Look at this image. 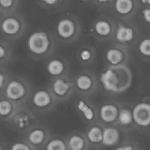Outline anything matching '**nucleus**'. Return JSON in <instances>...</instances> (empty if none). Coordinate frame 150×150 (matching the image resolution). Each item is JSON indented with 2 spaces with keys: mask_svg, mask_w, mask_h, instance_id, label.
<instances>
[{
  "mask_svg": "<svg viewBox=\"0 0 150 150\" xmlns=\"http://www.w3.org/2000/svg\"><path fill=\"white\" fill-rule=\"evenodd\" d=\"M99 82L105 92L121 94L130 87L133 73L127 64L108 66L99 76Z\"/></svg>",
  "mask_w": 150,
  "mask_h": 150,
  "instance_id": "obj_1",
  "label": "nucleus"
},
{
  "mask_svg": "<svg viewBox=\"0 0 150 150\" xmlns=\"http://www.w3.org/2000/svg\"><path fill=\"white\" fill-rule=\"evenodd\" d=\"M27 51L35 58L43 59L51 54L54 48L52 35L44 29H37L31 32L26 41Z\"/></svg>",
  "mask_w": 150,
  "mask_h": 150,
  "instance_id": "obj_2",
  "label": "nucleus"
},
{
  "mask_svg": "<svg viewBox=\"0 0 150 150\" xmlns=\"http://www.w3.org/2000/svg\"><path fill=\"white\" fill-rule=\"evenodd\" d=\"M32 94L29 83L22 78L12 77L3 92V96L16 104L23 106Z\"/></svg>",
  "mask_w": 150,
  "mask_h": 150,
  "instance_id": "obj_3",
  "label": "nucleus"
},
{
  "mask_svg": "<svg viewBox=\"0 0 150 150\" xmlns=\"http://www.w3.org/2000/svg\"><path fill=\"white\" fill-rule=\"evenodd\" d=\"M26 21L21 15L16 13L6 14L0 22V35L5 40H16L24 34Z\"/></svg>",
  "mask_w": 150,
  "mask_h": 150,
  "instance_id": "obj_4",
  "label": "nucleus"
},
{
  "mask_svg": "<svg viewBox=\"0 0 150 150\" xmlns=\"http://www.w3.org/2000/svg\"><path fill=\"white\" fill-rule=\"evenodd\" d=\"M80 31V23L74 16H62L56 23V35L58 39L63 42L74 41L79 37Z\"/></svg>",
  "mask_w": 150,
  "mask_h": 150,
  "instance_id": "obj_5",
  "label": "nucleus"
},
{
  "mask_svg": "<svg viewBox=\"0 0 150 150\" xmlns=\"http://www.w3.org/2000/svg\"><path fill=\"white\" fill-rule=\"evenodd\" d=\"M9 123L16 131L22 133H26L38 125V120L33 112L24 105L18 107Z\"/></svg>",
  "mask_w": 150,
  "mask_h": 150,
  "instance_id": "obj_6",
  "label": "nucleus"
},
{
  "mask_svg": "<svg viewBox=\"0 0 150 150\" xmlns=\"http://www.w3.org/2000/svg\"><path fill=\"white\" fill-rule=\"evenodd\" d=\"M31 103L35 111L45 112L52 109L57 101L50 88L40 87L36 89L30 97Z\"/></svg>",
  "mask_w": 150,
  "mask_h": 150,
  "instance_id": "obj_7",
  "label": "nucleus"
},
{
  "mask_svg": "<svg viewBox=\"0 0 150 150\" xmlns=\"http://www.w3.org/2000/svg\"><path fill=\"white\" fill-rule=\"evenodd\" d=\"M49 88L54 98L59 101L68 99L76 90L74 81L66 76L53 79Z\"/></svg>",
  "mask_w": 150,
  "mask_h": 150,
  "instance_id": "obj_8",
  "label": "nucleus"
},
{
  "mask_svg": "<svg viewBox=\"0 0 150 150\" xmlns=\"http://www.w3.org/2000/svg\"><path fill=\"white\" fill-rule=\"evenodd\" d=\"M137 29L130 23L120 22L116 24L114 37L117 44L127 48L133 43L137 38Z\"/></svg>",
  "mask_w": 150,
  "mask_h": 150,
  "instance_id": "obj_9",
  "label": "nucleus"
},
{
  "mask_svg": "<svg viewBox=\"0 0 150 150\" xmlns=\"http://www.w3.org/2000/svg\"><path fill=\"white\" fill-rule=\"evenodd\" d=\"M24 139L35 150L42 149L50 139L49 130L45 126L37 125L26 132Z\"/></svg>",
  "mask_w": 150,
  "mask_h": 150,
  "instance_id": "obj_10",
  "label": "nucleus"
},
{
  "mask_svg": "<svg viewBox=\"0 0 150 150\" xmlns=\"http://www.w3.org/2000/svg\"><path fill=\"white\" fill-rule=\"evenodd\" d=\"M116 24L111 18L107 17L98 18L92 26V34L101 40H106L114 36Z\"/></svg>",
  "mask_w": 150,
  "mask_h": 150,
  "instance_id": "obj_11",
  "label": "nucleus"
},
{
  "mask_svg": "<svg viewBox=\"0 0 150 150\" xmlns=\"http://www.w3.org/2000/svg\"><path fill=\"white\" fill-rule=\"evenodd\" d=\"M75 89L83 95L92 94L97 86V80L95 75L90 72H82L77 75L73 80Z\"/></svg>",
  "mask_w": 150,
  "mask_h": 150,
  "instance_id": "obj_12",
  "label": "nucleus"
},
{
  "mask_svg": "<svg viewBox=\"0 0 150 150\" xmlns=\"http://www.w3.org/2000/svg\"><path fill=\"white\" fill-rule=\"evenodd\" d=\"M129 58L127 48L116 44L109 47L105 52V59L108 66L126 64Z\"/></svg>",
  "mask_w": 150,
  "mask_h": 150,
  "instance_id": "obj_13",
  "label": "nucleus"
},
{
  "mask_svg": "<svg viewBox=\"0 0 150 150\" xmlns=\"http://www.w3.org/2000/svg\"><path fill=\"white\" fill-rule=\"evenodd\" d=\"M134 125L140 128H147L150 126V103L141 101L132 108Z\"/></svg>",
  "mask_w": 150,
  "mask_h": 150,
  "instance_id": "obj_14",
  "label": "nucleus"
},
{
  "mask_svg": "<svg viewBox=\"0 0 150 150\" xmlns=\"http://www.w3.org/2000/svg\"><path fill=\"white\" fill-rule=\"evenodd\" d=\"M75 108L86 122L93 124L98 118V111L88 100L80 98L75 103Z\"/></svg>",
  "mask_w": 150,
  "mask_h": 150,
  "instance_id": "obj_15",
  "label": "nucleus"
},
{
  "mask_svg": "<svg viewBox=\"0 0 150 150\" xmlns=\"http://www.w3.org/2000/svg\"><path fill=\"white\" fill-rule=\"evenodd\" d=\"M120 107L117 103L108 102L102 104L98 109V118L105 125L116 124Z\"/></svg>",
  "mask_w": 150,
  "mask_h": 150,
  "instance_id": "obj_16",
  "label": "nucleus"
},
{
  "mask_svg": "<svg viewBox=\"0 0 150 150\" xmlns=\"http://www.w3.org/2000/svg\"><path fill=\"white\" fill-rule=\"evenodd\" d=\"M113 7L117 16L122 19H128L136 12V0H114Z\"/></svg>",
  "mask_w": 150,
  "mask_h": 150,
  "instance_id": "obj_17",
  "label": "nucleus"
},
{
  "mask_svg": "<svg viewBox=\"0 0 150 150\" xmlns=\"http://www.w3.org/2000/svg\"><path fill=\"white\" fill-rule=\"evenodd\" d=\"M45 70L47 74L54 79L65 76L67 71V64L63 59L54 57L46 63Z\"/></svg>",
  "mask_w": 150,
  "mask_h": 150,
  "instance_id": "obj_18",
  "label": "nucleus"
},
{
  "mask_svg": "<svg viewBox=\"0 0 150 150\" xmlns=\"http://www.w3.org/2000/svg\"><path fill=\"white\" fill-rule=\"evenodd\" d=\"M103 126L99 123H93L86 130L85 135L89 145L95 147L103 146Z\"/></svg>",
  "mask_w": 150,
  "mask_h": 150,
  "instance_id": "obj_19",
  "label": "nucleus"
},
{
  "mask_svg": "<svg viewBox=\"0 0 150 150\" xmlns=\"http://www.w3.org/2000/svg\"><path fill=\"white\" fill-rule=\"evenodd\" d=\"M69 150H88L89 144L85 133L74 132L70 133L66 139Z\"/></svg>",
  "mask_w": 150,
  "mask_h": 150,
  "instance_id": "obj_20",
  "label": "nucleus"
},
{
  "mask_svg": "<svg viewBox=\"0 0 150 150\" xmlns=\"http://www.w3.org/2000/svg\"><path fill=\"white\" fill-rule=\"evenodd\" d=\"M121 139V133L119 128L113 125L104 127L103 146L105 147H113L117 146Z\"/></svg>",
  "mask_w": 150,
  "mask_h": 150,
  "instance_id": "obj_21",
  "label": "nucleus"
},
{
  "mask_svg": "<svg viewBox=\"0 0 150 150\" xmlns=\"http://www.w3.org/2000/svg\"><path fill=\"white\" fill-rule=\"evenodd\" d=\"M18 108L17 105L5 97L0 96V120L9 122Z\"/></svg>",
  "mask_w": 150,
  "mask_h": 150,
  "instance_id": "obj_22",
  "label": "nucleus"
},
{
  "mask_svg": "<svg viewBox=\"0 0 150 150\" xmlns=\"http://www.w3.org/2000/svg\"><path fill=\"white\" fill-rule=\"evenodd\" d=\"M117 124L122 129L128 130L134 125L133 111L127 106H121L117 118Z\"/></svg>",
  "mask_w": 150,
  "mask_h": 150,
  "instance_id": "obj_23",
  "label": "nucleus"
},
{
  "mask_svg": "<svg viewBox=\"0 0 150 150\" xmlns=\"http://www.w3.org/2000/svg\"><path fill=\"white\" fill-rule=\"evenodd\" d=\"M95 57V50L90 46H83L79 49L78 58L82 64H89L94 61Z\"/></svg>",
  "mask_w": 150,
  "mask_h": 150,
  "instance_id": "obj_24",
  "label": "nucleus"
},
{
  "mask_svg": "<svg viewBox=\"0 0 150 150\" xmlns=\"http://www.w3.org/2000/svg\"><path fill=\"white\" fill-rule=\"evenodd\" d=\"M12 57V47L5 40H0V65L9 62Z\"/></svg>",
  "mask_w": 150,
  "mask_h": 150,
  "instance_id": "obj_25",
  "label": "nucleus"
},
{
  "mask_svg": "<svg viewBox=\"0 0 150 150\" xmlns=\"http://www.w3.org/2000/svg\"><path fill=\"white\" fill-rule=\"evenodd\" d=\"M45 150H69L66 139L60 137L50 138L44 146Z\"/></svg>",
  "mask_w": 150,
  "mask_h": 150,
  "instance_id": "obj_26",
  "label": "nucleus"
},
{
  "mask_svg": "<svg viewBox=\"0 0 150 150\" xmlns=\"http://www.w3.org/2000/svg\"><path fill=\"white\" fill-rule=\"evenodd\" d=\"M19 4V0H0V9L5 14L14 13Z\"/></svg>",
  "mask_w": 150,
  "mask_h": 150,
  "instance_id": "obj_27",
  "label": "nucleus"
},
{
  "mask_svg": "<svg viewBox=\"0 0 150 150\" xmlns=\"http://www.w3.org/2000/svg\"><path fill=\"white\" fill-rule=\"evenodd\" d=\"M11 78L8 70L4 67L0 65V96L3 95L4 89Z\"/></svg>",
  "mask_w": 150,
  "mask_h": 150,
  "instance_id": "obj_28",
  "label": "nucleus"
},
{
  "mask_svg": "<svg viewBox=\"0 0 150 150\" xmlns=\"http://www.w3.org/2000/svg\"><path fill=\"white\" fill-rule=\"evenodd\" d=\"M139 54L144 57L150 58V38H145L139 42L138 45Z\"/></svg>",
  "mask_w": 150,
  "mask_h": 150,
  "instance_id": "obj_29",
  "label": "nucleus"
},
{
  "mask_svg": "<svg viewBox=\"0 0 150 150\" xmlns=\"http://www.w3.org/2000/svg\"><path fill=\"white\" fill-rule=\"evenodd\" d=\"M9 150H35L25 139L13 142Z\"/></svg>",
  "mask_w": 150,
  "mask_h": 150,
  "instance_id": "obj_30",
  "label": "nucleus"
},
{
  "mask_svg": "<svg viewBox=\"0 0 150 150\" xmlns=\"http://www.w3.org/2000/svg\"><path fill=\"white\" fill-rule=\"evenodd\" d=\"M40 5L46 7V8H53L57 7L62 0H36Z\"/></svg>",
  "mask_w": 150,
  "mask_h": 150,
  "instance_id": "obj_31",
  "label": "nucleus"
},
{
  "mask_svg": "<svg viewBox=\"0 0 150 150\" xmlns=\"http://www.w3.org/2000/svg\"><path fill=\"white\" fill-rule=\"evenodd\" d=\"M114 150H137V149L134 144L130 142H127L117 146Z\"/></svg>",
  "mask_w": 150,
  "mask_h": 150,
  "instance_id": "obj_32",
  "label": "nucleus"
},
{
  "mask_svg": "<svg viewBox=\"0 0 150 150\" xmlns=\"http://www.w3.org/2000/svg\"><path fill=\"white\" fill-rule=\"evenodd\" d=\"M142 18L146 23H150V7H145L142 10Z\"/></svg>",
  "mask_w": 150,
  "mask_h": 150,
  "instance_id": "obj_33",
  "label": "nucleus"
},
{
  "mask_svg": "<svg viewBox=\"0 0 150 150\" xmlns=\"http://www.w3.org/2000/svg\"><path fill=\"white\" fill-rule=\"evenodd\" d=\"M94 1L95 4L100 7H107L114 2V0H94Z\"/></svg>",
  "mask_w": 150,
  "mask_h": 150,
  "instance_id": "obj_34",
  "label": "nucleus"
},
{
  "mask_svg": "<svg viewBox=\"0 0 150 150\" xmlns=\"http://www.w3.org/2000/svg\"><path fill=\"white\" fill-rule=\"evenodd\" d=\"M5 13H4V12L2 11V10H1V9H0V22L1 21H2V19L4 18V16H5Z\"/></svg>",
  "mask_w": 150,
  "mask_h": 150,
  "instance_id": "obj_35",
  "label": "nucleus"
},
{
  "mask_svg": "<svg viewBox=\"0 0 150 150\" xmlns=\"http://www.w3.org/2000/svg\"><path fill=\"white\" fill-rule=\"evenodd\" d=\"M0 150H6V145L2 142H0Z\"/></svg>",
  "mask_w": 150,
  "mask_h": 150,
  "instance_id": "obj_36",
  "label": "nucleus"
},
{
  "mask_svg": "<svg viewBox=\"0 0 150 150\" xmlns=\"http://www.w3.org/2000/svg\"><path fill=\"white\" fill-rule=\"evenodd\" d=\"M146 4H149V5L150 6V0H146Z\"/></svg>",
  "mask_w": 150,
  "mask_h": 150,
  "instance_id": "obj_37",
  "label": "nucleus"
}]
</instances>
